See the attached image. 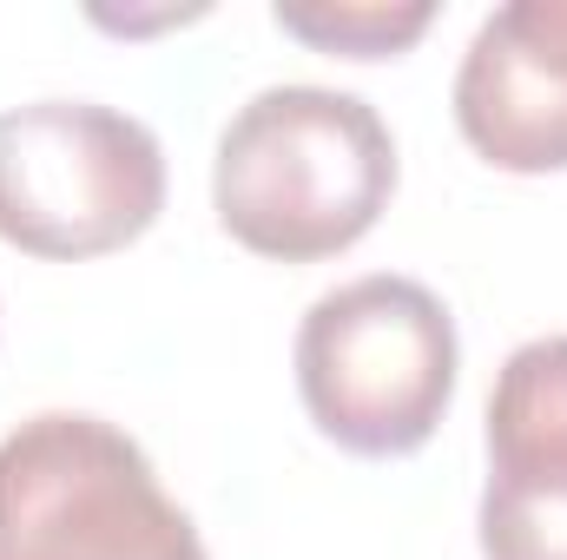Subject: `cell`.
Masks as SVG:
<instances>
[{
  "instance_id": "obj_4",
  "label": "cell",
  "mask_w": 567,
  "mask_h": 560,
  "mask_svg": "<svg viewBox=\"0 0 567 560\" xmlns=\"http://www.w3.org/2000/svg\"><path fill=\"white\" fill-rule=\"evenodd\" d=\"M165 211V152L100 100L0 113V238L27 258H106Z\"/></svg>"
},
{
  "instance_id": "obj_7",
  "label": "cell",
  "mask_w": 567,
  "mask_h": 560,
  "mask_svg": "<svg viewBox=\"0 0 567 560\" xmlns=\"http://www.w3.org/2000/svg\"><path fill=\"white\" fill-rule=\"evenodd\" d=\"M271 20L317 53L383 60V53H403L423 33L435 20V7L429 0H278Z\"/></svg>"
},
{
  "instance_id": "obj_6",
  "label": "cell",
  "mask_w": 567,
  "mask_h": 560,
  "mask_svg": "<svg viewBox=\"0 0 567 560\" xmlns=\"http://www.w3.org/2000/svg\"><path fill=\"white\" fill-rule=\"evenodd\" d=\"M455 126L502 172L567 165V0L495 7L455 73Z\"/></svg>"
},
{
  "instance_id": "obj_3",
  "label": "cell",
  "mask_w": 567,
  "mask_h": 560,
  "mask_svg": "<svg viewBox=\"0 0 567 560\" xmlns=\"http://www.w3.org/2000/svg\"><path fill=\"white\" fill-rule=\"evenodd\" d=\"M0 560L212 554L126 428L80 409H47L0 435Z\"/></svg>"
},
{
  "instance_id": "obj_2",
  "label": "cell",
  "mask_w": 567,
  "mask_h": 560,
  "mask_svg": "<svg viewBox=\"0 0 567 560\" xmlns=\"http://www.w3.org/2000/svg\"><path fill=\"white\" fill-rule=\"evenodd\" d=\"M455 317L416 278H357L297 323V396L310 422L370 462L416 455L455 396Z\"/></svg>"
},
{
  "instance_id": "obj_1",
  "label": "cell",
  "mask_w": 567,
  "mask_h": 560,
  "mask_svg": "<svg viewBox=\"0 0 567 560\" xmlns=\"http://www.w3.org/2000/svg\"><path fill=\"white\" fill-rule=\"evenodd\" d=\"M396 191V139L370 100L337 86L251 93L212 158L218 225L284 265L350 251Z\"/></svg>"
},
{
  "instance_id": "obj_5",
  "label": "cell",
  "mask_w": 567,
  "mask_h": 560,
  "mask_svg": "<svg viewBox=\"0 0 567 560\" xmlns=\"http://www.w3.org/2000/svg\"><path fill=\"white\" fill-rule=\"evenodd\" d=\"M482 554L567 560V336L522 343L488 390Z\"/></svg>"
}]
</instances>
